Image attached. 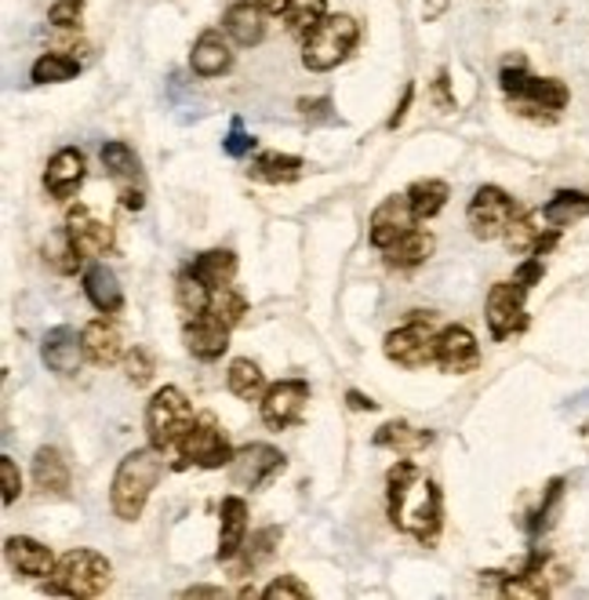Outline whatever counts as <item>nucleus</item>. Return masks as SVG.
Listing matches in <instances>:
<instances>
[{
    "mask_svg": "<svg viewBox=\"0 0 589 600\" xmlns=\"http://www.w3.org/2000/svg\"><path fill=\"white\" fill-rule=\"evenodd\" d=\"M444 11H447V0H425V4H422V19L433 22V19H441Z\"/></svg>",
    "mask_w": 589,
    "mask_h": 600,
    "instance_id": "6e6d98bb",
    "label": "nucleus"
},
{
    "mask_svg": "<svg viewBox=\"0 0 589 600\" xmlns=\"http://www.w3.org/2000/svg\"><path fill=\"white\" fill-rule=\"evenodd\" d=\"M419 226V218H414L411 212V201H408V193H393L386 196L375 212H371V223H368V240L375 244L378 251H386L393 240L404 237L408 229Z\"/></svg>",
    "mask_w": 589,
    "mask_h": 600,
    "instance_id": "4468645a",
    "label": "nucleus"
},
{
    "mask_svg": "<svg viewBox=\"0 0 589 600\" xmlns=\"http://www.w3.org/2000/svg\"><path fill=\"white\" fill-rule=\"evenodd\" d=\"M436 343H441V332H436V316L414 310V316L408 324L393 327V332L386 335L382 349H386V357L393 360V364L414 371V368L436 364Z\"/></svg>",
    "mask_w": 589,
    "mask_h": 600,
    "instance_id": "423d86ee",
    "label": "nucleus"
},
{
    "mask_svg": "<svg viewBox=\"0 0 589 600\" xmlns=\"http://www.w3.org/2000/svg\"><path fill=\"white\" fill-rule=\"evenodd\" d=\"M327 19V0H291L288 11H284V22H288L291 33L305 37L310 29H316Z\"/></svg>",
    "mask_w": 589,
    "mask_h": 600,
    "instance_id": "ea45409f",
    "label": "nucleus"
},
{
    "mask_svg": "<svg viewBox=\"0 0 589 600\" xmlns=\"http://www.w3.org/2000/svg\"><path fill=\"white\" fill-rule=\"evenodd\" d=\"M223 26L233 44H240V48H255V44H262V37H266V11H262L255 0H240V4L226 8Z\"/></svg>",
    "mask_w": 589,
    "mask_h": 600,
    "instance_id": "4be33fe9",
    "label": "nucleus"
},
{
    "mask_svg": "<svg viewBox=\"0 0 589 600\" xmlns=\"http://www.w3.org/2000/svg\"><path fill=\"white\" fill-rule=\"evenodd\" d=\"M164 477V452L160 447H135L120 458L117 473H113V488H109V506L120 520H139L142 509L153 495V488L160 484Z\"/></svg>",
    "mask_w": 589,
    "mask_h": 600,
    "instance_id": "7ed1b4c3",
    "label": "nucleus"
},
{
    "mask_svg": "<svg viewBox=\"0 0 589 600\" xmlns=\"http://www.w3.org/2000/svg\"><path fill=\"white\" fill-rule=\"evenodd\" d=\"M542 273H545L542 259H539V255H528V259H524L520 266H517V273H513V280H517V284H524V288L531 291L534 284H542Z\"/></svg>",
    "mask_w": 589,
    "mask_h": 600,
    "instance_id": "de8ad7c7",
    "label": "nucleus"
},
{
    "mask_svg": "<svg viewBox=\"0 0 589 600\" xmlns=\"http://www.w3.org/2000/svg\"><path fill=\"white\" fill-rule=\"evenodd\" d=\"M255 4H259L262 11H266V15H284L291 0H255Z\"/></svg>",
    "mask_w": 589,
    "mask_h": 600,
    "instance_id": "4d7b16f0",
    "label": "nucleus"
},
{
    "mask_svg": "<svg viewBox=\"0 0 589 600\" xmlns=\"http://www.w3.org/2000/svg\"><path fill=\"white\" fill-rule=\"evenodd\" d=\"M190 65L196 76H223L229 65H233V51H229V44L223 40V33L204 29L201 37L193 40Z\"/></svg>",
    "mask_w": 589,
    "mask_h": 600,
    "instance_id": "393cba45",
    "label": "nucleus"
},
{
    "mask_svg": "<svg viewBox=\"0 0 589 600\" xmlns=\"http://www.w3.org/2000/svg\"><path fill=\"white\" fill-rule=\"evenodd\" d=\"M484 316H488V332L495 343H506V338L520 335L524 327H528V288L517 280L491 284Z\"/></svg>",
    "mask_w": 589,
    "mask_h": 600,
    "instance_id": "1a4fd4ad",
    "label": "nucleus"
},
{
    "mask_svg": "<svg viewBox=\"0 0 589 600\" xmlns=\"http://www.w3.org/2000/svg\"><path fill=\"white\" fill-rule=\"evenodd\" d=\"M4 556H8V564L15 567L22 578H51L55 564H59L51 556L48 545L37 542V539H29V535H8V539H4Z\"/></svg>",
    "mask_w": 589,
    "mask_h": 600,
    "instance_id": "6ab92c4d",
    "label": "nucleus"
},
{
    "mask_svg": "<svg viewBox=\"0 0 589 600\" xmlns=\"http://www.w3.org/2000/svg\"><path fill=\"white\" fill-rule=\"evenodd\" d=\"M262 422L269 430H291L305 419V404H310V382L305 379H280L262 393Z\"/></svg>",
    "mask_w": 589,
    "mask_h": 600,
    "instance_id": "9b49d317",
    "label": "nucleus"
},
{
    "mask_svg": "<svg viewBox=\"0 0 589 600\" xmlns=\"http://www.w3.org/2000/svg\"><path fill=\"white\" fill-rule=\"evenodd\" d=\"M65 233H70L76 255L81 259H95V255H109L117 248L113 240V226L103 223L87 204H76L65 212Z\"/></svg>",
    "mask_w": 589,
    "mask_h": 600,
    "instance_id": "ddd939ff",
    "label": "nucleus"
},
{
    "mask_svg": "<svg viewBox=\"0 0 589 600\" xmlns=\"http://www.w3.org/2000/svg\"><path fill=\"white\" fill-rule=\"evenodd\" d=\"M142 204H146V196H142V190H135V185H120V207H128V212H142Z\"/></svg>",
    "mask_w": 589,
    "mask_h": 600,
    "instance_id": "3c124183",
    "label": "nucleus"
},
{
    "mask_svg": "<svg viewBox=\"0 0 589 600\" xmlns=\"http://www.w3.org/2000/svg\"><path fill=\"white\" fill-rule=\"evenodd\" d=\"M226 386H229V393H233L237 400H262V393L269 389V386H266V375H262V368H259L251 357L229 360Z\"/></svg>",
    "mask_w": 589,
    "mask_h": 600,
    "instance_id": "7c9ffc66",
    "label": "nucleus"
},
{
    "mask_svg": "<svg viewBox=\"0 0 589 600\" xmlns=\"http://www.w3.org/2000/svg\"><path fill=\"white\" fill-rule=\"evenodd\" d=\"M44 185L55 201H70V196L84 185V153L76 146L59 149L48 160V171H44Z\"/></svg>",
    "mask_w": 589,
    "mask_h": 600,
    "instance_id": "412c9836",
    "label": "nucleus"
},
{
    "mask_svg": "<svg viewBox=\"0 0 589 600\" xmlns=\"http://www.w3.org/2000/svg\"><path fill=\"white\" fill-rule=\"evenodd\" d=\"M280 539H284V531L280 528H262V531H255L251 535V542H244V550H240L237 556H240V564H237V572L240 575H248V572H255L259 564H266L273 553H277V545H280Z\"/></svg>",
    "mask_w": 589,
    "mask_h": 600,
    "instance_id": "c9c22d12",
    "label": "nucleus"
},
{
    "mask_svg": "<svg viewBox=\"0 0 589 600\" xmlns=\"http://www.w3.org/2000/svg\"><path fill=\"white\" fill-rule=\"evenodd\" d=\"M84 357L92 360L95 368H113L117 360H124V335L113 321H106V313L98 321L84 324Z\"/></svg>",
    "mask_w": 589,
    "mask_h": 600,
    "instance_id": "aec40b11",
    "label": "nucleus"
},
{
    "mask_svg": "<svg viewBox=\"0 0 589 600\" xmlns=\"http://www.w3.org/2000/svg\"><path fill=\"white\" fill-rule=\"evenodd\" d=\"M33 484L44 499H65L70 495V466L59 447H40L33 455Z\"/></svg>",
    "mask_w": 589,
    "mask_h": 600,
    "instance_id": "b1692460",
    "label": "nucleus"
},
{
    "mask_svg": "<svg viewBox=\"0 0 589 600\" xmlns=\"http://www.w3.org/2000/svg\"><path fill=\"white\" fill-rule=\"evenodd\" d=\"M223 149H226V157H233V160L248 157V153L255 149V139H251L244 131V120H240V117L229 120V135L223 139Z\"/></svg>",
    "mask_w": 589,
    "mask_h": 600,
    "instance_id": "a18cd8bd",
    "label": "nucleus"
},
{
    "mask_svg": "<svg viewBox=\"0 0 589 600\" xmlns=\"http://www.w3.org/2000/svg\"><path fill=\"white\" fill-rule=\"evenodd\" d=\"M480 364V346L469 327L452 324L441 332V343H436V368L447 371V375H469Z\"/></svg>",
    "mask_w": 589,
    "mask_h": 600,
    "instance_id": "2eb2a0df",
    "label": "nucleus"
},
{
    "mask_svg": "<svg viewBox=\"0 0 589 600\" xmlns=\"http://www.w3.org/2000/svg\"><path fill=\"white\" fill-rule=\"evenodd\" d=\"M386 509L389 524L422 545H436L444 528V495L433 477H425L419 466L400 458L386 473Z\"/></svg>",
    "mask_w": 589,
    "mask_h": 600,
    "instance_id": "f257e3e1",
    "label": "nucleus"
},
{
    "mask_svg": "<svg viewBox=\"0 0 589 600\" xmlns=\"http://www.w3.org/2000/svg\"><path fill=\"white\" fill-rule=\"evenodd\" d=\"M433 444V433L430 430H414V425L408 422H386L382 430L375 433V447H389L393 455H400V458H411V455H419L425 452V447Z\"/></svg>",
    "mask_w": 589,
    "mask_h": 600,
    "instance_id": "cd10ccee",
    "label": "nucleus"
},
{
    "mask_svg": "<svg viewBox=\"0 0 589 600\" xmlns=\"http://www.w3.org/2000/svg\"><path fill=\"white\" fill-rule=\"evenodd\" d=\"M109 578H113V564L106 561L103 553L95 550H70L65 556H59L51 578L44 583V593L51 597H103L109 589Z\"/></svg>",
    "mask_w": 589,
    "mask_h": 600,
    "instance_id": "20e7f679",
    "label": "nucleus"
},
{
    "mask_svg": "<svg viewBox=\"0 0 589 600\" xmlns=\"http://www.w3.org/2000/svg\"><path fill=\"white\" fill-rule=\"evenodd\" d=\"M284 455L277 452L273 444H244L240 452L233 455V463H229V477H233L237 488H266L273 477L284 473Z\"/></svg>",
    "mask_w": 589,
    "mask_h": 600,
    "instance_id": "f8f14e48",
    "label": "nucleus"
},
{
    "mask_svg": "<svg viewBox=\"0 0 589 600\" xmlns=\"http://www.w3.org/2000/svg\"><path fill=\"white\" fill-rule=\"evenodd\" d=\"M0 484H4V506H11L22 495V473L11 455H0Z\"/></svg>",
    "mask_w": 589,
    "mask_h": 600,
    "instance_id": "49530a36",
    "label": "nucleus"
},
{
    "mask_svg": "<svg viewBox=\"0 0 589 600\" xmlns=\"http://www.w3.org/2000/svg\"><path fill=\"white\" fill-rule=\"evenodd\" d=\"M433 98H436V106H441V109H455V95L447 92V70L436 73V81H433Z\"/></svg>",
    "mask_w": 589,
    "mask_h": 600,
    "instance_id": "8fccbe9b",
    "label": "nucleus"
},
{
    "mask_svg": "<svg viewBox=\"0 0 589 600\" xmlns=\"http://www.w3.org/2000/svg\"><path fill=\"white\" fill-rule=\"evenodd\" d=\"M204 313H212L215 321L237 327L240 321H244L248 302H244V295H240V291L233 288V284H226V288H215V291H212V302H207Z\"/></svg>",
    "mask_w": 589,
    "mask_h": 600,
    "instance_id": "58836bf2",
    "label": "nucleus"
},
{
    "mask_svg": "<svg viewBox=\"0 0 589 600\" xmlns=\"http://www.w3.org/2000/svg\"><path fill=\"white\" fill-rule=\"evenodd\" d=\"M411 98H414V84L408 81V84H404V95H400V106H397V109H393V113H389V120H386V128H389V131L404 124V117H408V109H411Z\"/></svg>",
    "mask_w": 589,
    "mask_h": 600,
    "instance_id": "09e8293b",
    "label": "nucleus"
},
{
    "mask_svg": "<svg viewBox=\"0 0 589 600\" xmlns=\"http://www.w3.org/2000/svg\"><path fill=\"white\" fill-rule=\"evenodd\" d=\"M545 215L542 212H524L509 223V229L502 233V240H506V248L513 251V255H534V248H539L542 233L550 226H542Z\"/></svg>",
    "mask_w": 589,
    "mask_h": 600,
    "instance_id": "2f4dec72",
    "label": "nucleus"
},
{
    "mask_svg": "<svg viewBox=\"0 0 589 600\" xmlns=\"http://www.w3.org/2000/svg\"><path fill=\"white\" fill-rule=\"evenodd\" d=\"M44 262H48L55 273H62V277H73V273L81 269L84 259L76 255L73 240H70V233H65V226L55 229V233L44 240Z\"/></svg>",
    "mask_w": 589,
    "mask_h": 600,
    "instance_id": "e433bc0d",
    "label": "nucleus"
},
{
    "mask_svg": "<svg viewBox=\"0 0 589 600\" xmlns=\"http://www.w3.org/2000/svg\"><path fill=\"white\" fill-rule=\"evenodd\" d=\"M175 452H179L175 469H185V466L223 469V466L233 463V455H237L233 444H229V436L223 433V425L215 422V415H196Z\"/></svg>",
    "mask_w": 589,
    "mask_h": 600,
    "instance_id": "6e6552de",
    "label": "nucleus"
},
{
    "mask_svg": "<svg viewBox=\"0 0 589 600\" xmlns=\"http://www.w3.org/2000/svg\"><path fill=\"white\" fill-rule=\"evenodd\" d=\"M182 597H212V600H218V597H226V589L223 586H190V589H182Z\"/></svg>",
    "mask_w": 589,
    "mask_h": 600,
    "instance_id": "5fc2aeb1",
    "label": "nucleus"
},
{
    "mask_svg": "<svg viewBox=\"0 0 589 600\" xmlns=\"http://www.w3.org/2000/svg\"><path fill=\"white\" fill-rule=\"evenodd\" d=\"M357 40H360V26L353 15H327L321 26L302 37V65L310 73L335 70L338 62L349 59Z\"/></svg>",
    "mask_w": 589,
    "mask_h": 600,
    "instance_id": "39448f33",
    "label": "nucleus"
},
{
    "mask_svg": "<svg viewBox=\"0 0 589 600\" xmlns=\"http://www.w3.org/2000/svg\"><path fill=\"white\" fill-rule=\"evenodd\" d=\"M498 84L509 98L513 113L531 117V120H545V124L561 117V109H567V103H572L567 84L556 81V76H531L524 55H509V59L502 62Z\"/></svg>",
    "mask_w": 589,
    "mask_h": 600,
    "instance_id": "f03ea898",
    "label": "nucleus"
},
{
    "mask_svg": "<svg viewBox=\"0 0 589 600\" xmlns=\"http://www.w3.org/2000/svg\"><path fill=\"white\" fill-rule=\"evenodd\" d=\"M212 291L215 288H207V284L196 277V273L185 266L182 273H179V280H175V299H179V305L190 316H196V313H204L207 310V302H212Z\"/></svg>",
    "mask_w": 589,
    "mask_h": 600,
    "instance_id": "4c0bfd02",
    "label": "nucleus"
},
{
    "mask_svg": "<svg viewBox=\"0 0 589 600\" xmlns=\"http://www.w3.org/2000/svg\"><path fill=\"white\" fill-rule=\"evenodd\" d=\"M190 425H193V408L179 386H164L153 393L146 404V436L153 447H160V452L179 447Z\"/></svg>",
    "mask_w": 589,
    "mask_h": 600,
    "instance_id": "0eeeda50",
    "label": "nucleus"
},
{
    "mask_svg": "<svg viewBox=\"0 0 589 600\" xmlns=\"http://www.w3.org/2000/svg\"><path fill=\"white\" fill-rule=\"evenodd\" d=\"M190 269L207 288H226V284H233L237 277V255L229 248H207L190 262Z\"/></svg>",
    "mask_w": 589,
    "mask_h": 600,
    "instance_id": "c85d7f7f",
    "label": "nucleus"
},
{
    "mask_svg": "<svg viewBox=\"0 0 589 600\" xmlns=\"http://www.w3.org/2000/svg\"><path fill=\"white\" fill-rule=\"evenodd\" d=\"M564 495V477H553L550 484H545V499H542V506L531 513V520H528V531L531 535H539L550 528V520H553V509H556V502H561Z\"/></svg>",
    "mask_w": 589,
    "mask_h": 600,
    "instance_id": "79ce46f5",
    "label": "nucleus"
},
{
    "mask_svg": "<svg viewBox=\"0 0 589 600\" xmlns=\"http://www.w3.org/2000/svg\"><path fill=\"white\" fill-rule=\"evenodd\" d=\"M40 360L48 364V371H55V375L70 379L76 375V368H81V360H84V338L65 324L51 327L40 343Z\"/></svg>",
    "mask_w": 589,
    "mask_h": 600,
    "instance_id": "a211bd4d",
    "label": "nucleus"
},
{
    "mask_svg": "<svg viewBox=\"0 0 589 600\" xmlns=\"http://www.w3.org/2000/svg\"><path fill=\"white\" fill-rule=\"evenodd\" d=\"M84 15V0H55L48 8V22L55 29H76Z\"/></svg>",
    "mask_w": 589,
    "mask_h": 600,
    "instance_id": "c03bdc74",
    "label": "nucleus"
},
{
    "mask_svg": "<svg viewBox=\"0 0 589 600\" xmlns=\"http://www.w3.org/2000/svg\"><path fill=\"white\" fill-rule=\"evenodd\" d=\"M433 248H436V240L430 229H408L404 237H397L393 244L386 248V262L389 266H397V269H411V266H422L425 259L433 255Z\"/></svg>",
    "mask_w": 589,
    "mask_h": 600,
    "instance_id": "bb28decb",
    "label": "nucleus"
},
{
    "mask_svg": "<svg viewBox=\"0 0 589 600\" xmlns=\"http://www.w3.org/2000/svg\"><path fill=\"white\" fill-rule=\"evenodd\" d=\"M259 597L262 600H310V586L299 583L294 575H277Z\"/></svg>",
    "mask_w": 589,
    "mask_h": 600,
    "instance_id": "37998d69",
    "label": "nucleus"
},
{
    "mask_svg": "<svg viewBox=\"0 0 589 600\" xmlns=\"http://www.w3.org/2000/svg\"><path fill=\"white\" fill-rule=\"evenodd\" d=\"M346 400H349V408H353V411H375V408H378L375 400L364 397V393H357V389H349V393H346Z\"/></svg>",
    "mask_w": 589,
    "mask_h": 600,
    "instance_id": "864d4df0",
    "label": "nucleus"
},
{
    "mask_svg": "<svg viewBox=\"0 0 589 600\" xmlns=\"http://www.w3.org/2000/svg\"><path fill=\"white\" fill-rule=\"evenodd\" d=\"M302 168L305 160L294 157V153H280V149H269V153H259L255 160H251V179L259 182H269V185H288L294 179H302Z\"/></svg>",
    "mask_w": 589,
    "mask_h": 600,
    "instance_id": "a878e982",
    "label": "nucleus"
},
{
    "mask_svg": "<svg viewBox=\"0 0 589 600\" xmlns=\"http://www.w3.org/2000/svg\"><path fill=\"white\" fill-rule=\"evenodd\" d=\"M248 542V502L240 495H226L218 506V550L215 556L223 564L237 561V553Z\"/></svg>",
    "mask_w": 589,
    "mask_h": 600,
    "instance_id": "f3484780",
    "label": "nucleus"
},
{
    "mask_svg": "<svg viewBox=\"0 0 589 600\" xmlns=\"http://www.w3.org/2000/svg\"><path fill=\"white\" fill-rule=\"evenodd\" d=\"M517 201L502 190V185H480L473 193V201L466 207V223L469 233L477 240H495L509 229V223L517 218Z\"/></svg>",
    "mask_w": 589,
    "mask_h": 600,
    "instance_id": "9d476101",
    "label": "nucleus"
},
{
    "mask_svg": "<svg viewBox=\"0 0 589 600\" xmlns=\"http://www.w3.org/2000/svg\"><path fill=\"white\" fill-rule=\"evenodd\" d=\"M542 215H545V226H553V229L582 223V218H589V193H582V190L553 193L550 201H545Z\"/></svg>",
    "mask_w": 589,
    "mask_h": 600,
    "instance_id": "c756f323",
    "label": "nucleus"
},
{
    "mask_svg": "<svg viewBox=\"0 0 589 600\" xmlns=\"http://www.w3.org/2000/svg\"><path fill=\"white\" fill-rule=\"evenodd\" d=\"M98 160H103V168L109 179H117L120 185L124 182H135L139 179V171H142V164H139V153L128 146V142H106L103 149H98Z\"/></svg>",
    "mask_w": 589,
    "mask_h": 600,
    "instance_id": "72a5a7b5",
    "label": "nucleus"
},
{
    "mask_svg": "<svg viewBox=\"0 0 589 600\" xmlns=\"http://www.w3.org/2000/svg\"><path fill=\"white\" fill-rule=\"evenodd\" d=\"M299 109L305 117H327V109H332V98H313V103H310V98H302Z\"/></svg>",
    "mask_w": 589,
    "mask_h": 600,
    "instance_id": "603ef678",
    "label": "nucleus"
},
{
    "mask_svg": "<svg viewBox=\"0 0 589 600\" xmlns=\"http://www.w3.org/2000/svg\"><path fill=\"white\" fill-rule=\"evenodd\" d=\"M447 182L441 179H414L408 185V201H411V212L419 223H430V218H436L444 212V204H447Z\"/></svg>",
    "mask_w": 589,
    "mask_h": 600,
    "instance_id": "473e14b6",
    "label": "nucleus"
},
{
    "mask_svg": "<svg viewBox=\"0 0 589 600\" xmlns=\"http://www.w3.org/2000/svg\"><path fill=\"white\" fill-rule=\"evenodd\" d=\"M124 375H128L131 386H139V389L153 382V375H157V360H153L146 346H135L124 353Z\"/></svg>",
    "mask_w": 589,
    "mask_h": 600,
    "instance_id": "a19ab883",
    "label": "nucleus"
},
{
    "mask_svg": "<svg viewBox=\"0 0 589 600\" xmlns=\"http://www.w3.org/2000/svg\"><path fill=\"white\" fill-rule=\"evenodd\" d=\"M81 73V62L65 51H44L37 62H33V84H65V81H76Z\"/></svg>",
    "mask_w": 589,
    "mask_h": 600,
    "instance_id": "f704fd0d",
    "label": "nucleus"
},
{
    "mask_svg": "<svg viewBox=\"0 0 589 600\" xmlns=\"http://www.w3.org/2000/svg\"><path fill=\"white\" fill-rule=\"evenodd\" d=\"M84 295H87V302L106 316L124 310V288H120L117 273L103 266V262H92V266L84 269Z\"/></svg>",
    "mask_w": 589,
    "mask_h": 600,
    "instance_id": "5701e85b",
    "label": "nucleus"
},
{
    "mask_svg": "<svg viewBox=\"0 0 589 600\" xmlns=\"http://www.w3.org/2000/svg\"><path fill=\"white\" fill-rule=\"evenodd\" d=\"M229 332L233 327L215 321L212 313H196L182 327V343L196 360H218L229 349Z\"/></svg>",
    "mask_w": 589,
    "mask_h": 600,
    "instance_id": "dca6fc26",
    "label": "nucleus"
}]
</instances>
